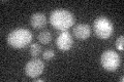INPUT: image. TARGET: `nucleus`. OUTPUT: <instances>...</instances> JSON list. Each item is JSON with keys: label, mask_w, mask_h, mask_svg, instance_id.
I'll return each mask as SVG.
<instances>
[{"label": "nucleus", "mask_w": 124, "mask_h": 82, "mask_svg": "<svg viewBox=\"0 0 124 82\" xmlns=\"http://www.w3.org/2000/svg\"><path fill=\"white\" fill-rule=\"evenodd\" d=\"M45 70V64L44 62L39 58H33L29 61L25 66V73L26 75L30 78H36L40 76Z\"/></svg>", "instance_id": "nucleus-5"}, {"label": "nucleus", "mask_w": 124, "mask_h": 82, "mask_svg": "<svg viewBox=\"0 0 124 82\" xmlns=\"http://www.w3.org/2000/svg\"><path fill=\"white\" fill-rule=\"evenodd\" d=\"M124 37L123 36H120L117 38V40H116V47H117V49H119L120 51H123V48H124Z\"/></svg>", "instance_id": "nucleus-11"}, {"label": "nucleus", "mask_w": 124, "mask_h": 82, "mask_svg": "<svg viewBox=\"0 0 124 82\" xmlns=\"http://www.w3.org/2000/svg\"><path fill=\"white\" fill-rule=\"evenodd\" d=\"M75 15L66 9H55L50 14V23L54 29L66 31L75 25Z\"/></svg>", "instance_id": "nucleus-1"}, {"label": "nucleus", "mask_w": 124, "mask_h": 82, "mask_svg": "<svg viewBox=\"0 0 124 82\" xmlns=\"http://www.w3.org/2000/svg\"><path fill=\"white\" fill-rule=\"evenodd\" d=\"M56 45L58 49L61 51H68L69 49H71L73 45V40L70 33L67 31L61 32L56 39Z\"/></svg>", "instance_id": "nucleus-6"}, {"label": "nucleus", "mask_w": 124, "mask_h": 82, "mask_svg": "<svg viewBox=\"0 0 124 82\" xmlns=\"http://www.w3.org/2000/svg\"><path fill=\"white\" fill-rule=\"evenodd\" d=\"M44 58L45 60H46V61H50V60H52V58L55 57V51L54 50H52V49H48V50H46V51L44 52Z\"/></svg>", "instance_id": "nucleus-12"}, {"label": "nucleus", "mask_w": 124, "mask_h": 82, "mask_svg": "<svg viewBox=\"0 0 124 82\" xmlns=\"http://www.w3.org/2000/svg\"><path fill=\"white\" fill-rule=\"evenodd\" d=\"M123 80H124V77H123V76H121V77H120V81L123 82Z\"/></svg>", "instance_id": "nucleus-14"}, {"label": "nucleus", "mask_w": 124, "mask_h": 82, "mask_svg": "<svg viewBox=\"0 0 124 82\" xmlns=\"http://www.w3.org/2000/svg\"><path fill=\"white\" fill-rule=\"evenodd\" d=\"M30 25L34 29H42L46 25V15L41 13H33L30 18Z\"/></svg>", "instance_id": "nucleus-8"}, {"label": "nucleus", "mask_w": 124, "mask_h": 82, "mask_svg": "<svg viewBox=\"0 0 124 82\" xmlns=\"http://www.w3.org/2000/svg\"><path fill=\"white\" fill-rule=\"evenodd\" d=\"M120 57L119 54L114 50H106L103 51L100 57V64L102 68L108 72L116 71L120 66Z\"/></svg>", "instance_id": "nucleus-4"}, {"label": "nucleus", "mask_w": 124, "mask_h": 82, "mask_svg": "<svg viewBox=\"0 0 124 82\" xmlns=\"http://www.w3.org/2000/svg\"><path fill=\"white\" fill-rule=\"evenodd\" d=\"M95 35L100 39H108L114 32V26L111 19L106 17H98L93 24Z\"/></svg>", "instance_id": "nucleus-3"}, {"label": "nucleus", "mask_w": 124, "mask_h": 82, "mask_svg": "<svg viewBox=\"0 0 124 82\" xmlns=\"http://www.w3.org/2000/svg\"><path fill=\"white\" fill-rule=\"evenodd\" d=\"M36 82H42V81H44V79H37V80H35Z\"/></svg>", "instance_id": "nucleus-13"}, {"label": "nucleus", "mask_w": 124, "mask_h": 82, "mask_svg": "<svg viewBox=\"0 0 124 82\" xmlns=\"http://www.w3.org/2000/svg\"><path fill=\"white\" fill-rule=\"evenodd\" d=\"M37 39H38V41H39L40 43L48 44L52 40V34H51L50 31H42V32H40L39 34H38Z\"/></svg>", "instance_id": "nucleus-9"}, {"label": "nucleus", "mask_w": 124, "mask_h": 82, "mask_svg": "<svg viewBox=\"0 0 124 82\" xmlns=\"http://www.w3.org/2000/svg\"><path fill=\"white\" fill-rule=\"evenodd\" d=\"M30 54L33 57H38L40 54L41 52V47H40V45L39 44H37V43H32L30 45Z\"/></svg>", "instance_id": "nucleus-10"}, {"label": "nucleus", "mask_w": 124, "mask_h": 82, "mask_svg": "<svg viewBox=\"0 0 124 82\" xmlns=\"http://www.w3.org/2000/svg\"><path fill=\"white\" fill-rule=\"evenodd\" d=\"M72 33L77 39L86 40V39L90 37V35H91V28L87 24H79V25L73 27Z\"/></svg>", "instance_id": "nucleus-7"}, {"label": "nucleus", "mask_w": 124, "mask_h": 82, "mask_svg": "<svg viewBox=\"0 0 124 82\" xmlns=\"http://www.w3.org/2000/svg\"><path fill=\"white\" fill-rule=\"evenodd\" d=\"M32 38L33 35L31 31L25 28H18L7 35V43L14 48L22 49L31 43Z\"/></svg>", "instance_id": "nucleus-2"}]
</instances>
